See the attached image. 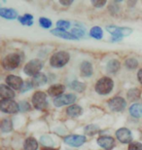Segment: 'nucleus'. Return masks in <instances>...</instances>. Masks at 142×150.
<instances>
[{"mask_svg":"<svg viewBox=\"0 0 142 150\" xmlns=\"http://www.w3.org/2000/svg\"><path fill=\"white\" fill-rule=\"evenodd\" d=\"M60 4L64 5V6H69L73 3V0H60Z\"/></svg>","mask_w":142,"mask_h":150,"instance_id":"58836bf2","label":"nucleus"},{"mask_svg":"<svg viewBox=\"0 0 142 150\" xmlns=\"http://www.w3.org/2000/svg\"><path fill=\"white\" fill-rule=\"evenodd\" d=\"M90 36L95 39H101L103 34H102V29L98 26H95L90 29Z\"/></svg>","mask_w":142,"mask_h":150,"instance_id":"cd10ccee","label":"nucleus"},{"mask_svg":"<svg viewBox=\"0 0 142 150\" xmlns=\"http://www.w3.org/2000/svg\"><path fill=\"white\" fill-rule=\"evenodd\" d=\"M129 113L135 118H139L142 116V105L138 103H134L129 107Z\"/></svg>","mask_w":142,"mask_h":150,"instance_id":"aec40b11","label":"nucleus"},{"mask_svg":"<svg viewBox=\"0 0 142 150\" xmlns=\"http://www.w3.org/2000/svg\"><path fill=\"white\" fill-rule=\"evenodd\" d=\"M42 150H57V149H54V148H49V147H47V148H43Z\"/></svg>","mask_w":142,"mask_h":150,"instance_id":"a19ab883","label":"nucleus"},{"mask_svg":"<svg viewBox=\"0 0 142 150\" xmlns=\"http://www.w3.org/2000/svg\"><path fill=\"white\" fill-rule=\"evenodd\" d=\"M20 62V58L18 54H10V55L6 56L4 59L2 61V65L5 69L12 70L19 67Z\"/></svg>","mask_w":142,"mask_h":150,"instance_id":"39448f33","label":"nucleus"},{"mask_svg":"<svg viewBox=\"0 0 142 150\" xmlns=\"http://www.w3.org/2000/svg\"><path fill=\"white\" fill-rule=\"evenodd\" d=\"M99 132V128L96 125H89L85 128V134L89 136H93Z\"/></svg>","mask_w":142,"mask_h":150,"instance_id":"c85d7f7f","label":"nucleus"},{"mask_svg":"<svg viewBox=\"0 0 142 150\" xmlns=\"http://www.w3.org/2000/svg\"><path fill=\"white\" fill-rule=\"evenodd\" d=\"M71 33L73 35H75V36L79 39L85 34V31H84V29H81V28H74V29H72Z\"/></svg>","mask_w":142,"mask_h":150,"instance_id":"72a5a7b5","label":"nucleus"},{"mask_svg":"<svg viewBox=\"0 0 142 150\" xmlns=\"http://www.w3.org/2000/svg\"><path fill=\"white\" fill-rule=\"evenodd\" d=\"M38 142L34 137H28L25 142V150H37Z\"/></svg>","mask_w":142,"mask_h":150,"instance_id":"5701e85b","label":"nucleus"},{"mask_svg":"<svg viewBox=\"0 0 142 150\" xmlns=\"http://www.w3.org/2000/svg\"><path fill=\"white\" fill-rule=\"evenodd\" d=\"M126 67L129 68V69H135L138 67V62L134 58H131L129 59H126L125 62Z\"/></svg>","mask_w":142,"mask_h":150,"instance_id":"c756f323","label":"nucleus"},{"mask_svg":"<svg viewBox=\"0 0 142 150\" xmlns=\"http://www.w3.org/2000/svg\"><path fill=\"white\" fill-rule=\"evenodd\" d=\"M97 144L100 147L106 149V150H111L115 145V140L113 137H100L97 139Z\"/></svg>","mask_w":142,"mask_h":150,"instance_id":"ddd939ff","label":"nucleus"},{"mask_svg":"<svg viewBox=\"0 0 142 150\" xmlns=\"http://www.w3.org/2000/svg\"><path fill=\"white\" fill-rule=\"evenodd\" d=\"M57 28H59V29L64 30V29H67L70 28V23L66 22V21H59V22L57 23Z\"/></svg>","mask_w":142,"mask_h":150,"instance_id":"473e14b6","label":"nucleus"},{"mask_svg":"<svg viewBox=\"0 0 142 150\" xmlns=\"http://www.w3.org/2000/svg\"><path fill=\"white\" fill-rule=\"evenodd\" d=\"M39 23L44 28H49L52 25V22L49 19H47V18H40L39 19Z\"/></svg>","mask_w":142,"mask_h":150,"instance_id":"2f4dec72","label":"nucleus"},{"mask_svg":"<svg viewBox=\"0 0 142 150\" xmlns=\"http://www.w3.org/2000/svg\"><path fill=\"white\" fill-rule=\"evenodd\" d=\"M32 87H33L32 82H25V83H23V85L22 90H20V91H22V93H25L26 91H28V90L32 89Z\"/></svg>","mask_w":142,"mask_h":150,"instance_id":"4c0bfd02","label":"nucleus"},{"mask_svg":"<svg viewBox=\"0 0 142 150\" xmlns=\"http://www.w3.org/2000/svg\"><path fill=\"white\" fill-rule=\"evenodd\" d=\"M93 5L96 8H101L106 4V1L105 0H93Z\"/></svg>","mask_w":142,"mask_h":150,"instance_id":"e433bc0d","label":"nucleus"},{"mask_svg":"<svg viewBox=\"0 0 142 150\" xmlns=\"http://www.w3.org/2000/svg\"><path fill=\"white\" fill-rule=\"evenodd\" d=\"M76 100V96L73 94H68V95H63L60 97H57L54 100V103L57 107H60L62 105H67V104L73 103Z\"/></svg>","mask_w":142,"mask_h":150,"instance_id":"1a4fd4ad","label":"nucleus"},{"mask_svg":"<svg viewBox=\"0 0 142 150\" xmlns=\"http://www.w3.org/2000/svg\"><path fill=\"white\" fill-rule=\"evenodd\" d=\"M0 95L2 100H11L15 97V93L9 87L5 85H0Z\"/></svg>","mask_w":142,"mask_h":150,"instance_id":"2eb2a0df","label":"nucleus"},{"mask_svg":"<svg viewBox=\"0 0 142 150\" xmlns=\"http://www.w3.org/2000/svg\"><path fill=\"white\" fill-rule=\"evenodd\" d=\"M40 142L43 145L47 146V147H48V146H52L54 144V140L51 139V137H49V136H43V137H41Z\"/></svg>","mask_w":142,"mask_h":150,"instance_id":"7c9ffc66","label":"nucleus"},{"mask_svg":"<svg viewBox=\"0 0 142 150\" xmlns=\"http://www.w3.org/2000/svg\"><path fill=\"white\" fill-rule=\"evenodd\" d=\"M42 67H43V64H42L41 61H39V59H32V61L28 62L25 64V68H23V71L28 76L34 77L37 74L40 73Z\"/></svg>","mask_w":142,"mask_h":150,"instance_id":"20e7f679","label":"nucleus"},{"mask_svg":"<svg viewBox=\"0 0 142 150\" xmlns=\"http://www.w3.org/2000/svg\"><path fill=\"white\" fill-rule=\"evenodd\" d=\"M82 108L79 105H70L66 109V112L70 117H78L82 114Z\"/></svg>","mask_w":142,"mask_h":150,"instance_id":"4be33fe9","label":"nucleus"},{"mask_svg":"<svg viewBox=\"0 0 142 150\" xmlns=\"http://www.w3.org/2000/svg\"><path fill=\"white\" fill-rule=\"evenodd\" d=\"M51 33L53 35H56L57 37H60V38H64V39H68V40H77V37L75 36L71 33V32H67L65 30H62V29H53L52 31H51Z\"/></svg>","mask_w":142,"mask_h":150,"instance_id":"4468645a","label":"nucleus"},{"mask_svg":"<svg viewBox=\"0 0 142 150\" xmlns=\"http://www.w3.org/2000/svg\"><path fill=\"white\" fill-rule=\"evenodd\" d=\"M6 83L8 86H10L11 88H13L15 90H20L23 85V82L22 80V78L16 75H9L6 78Z\"/></svg>","mask_w":142,"mask_h":150,"instance_id":"f8f14e48","label":"nucleus"},{"mask_svg":"<svg viewBox=\"0 0 142 150\" xmlns=\"http://www.w3.org/2000/svg\"><path fill=\"white\" fill-rule=\"evenodd\" d=\"M140 95H141V92L139 89L137 88H132L128 92V98L131 101H134V100H137L138 98H140Z\"/></svg>","mask_w":142,"mask_h":150,"instance_id":"b1692460","label":"nucleus"},{"mask_svg":"<svg viewBox=\"0 0 142 150\" xmlns=\"http://www.w3.org/2000/svg\"><path fill=\"white\" fill-rule=\"evenodd\" d=\"M81 74L84 77H90L93 74V65L89 62H83L80 67Z\"/></svg>","mask_w":142,"mask_h":150,"instance_id":"dca6fc26","label":"nucleus"},{"mask_svg":"<svg viewBox=\"0 0 142 150\" xmlns=\"http://www.w3.org/2000/svg\"><path fill=\"white\" fill-rule=\"evenodd\" d=\"M108 106L109 108L115 112H121L126 108V103L125 98L121 97H115L108 101Z\"/></svg>","mask_w":142,"mask_h":150,"instance_id":"0eeeda50","label":"nucleus"},{"mask_svg":"<svg viewBox=\"0 0 142 150\" xmlns=\"http://www.w3.org/2000/svg\"><path fill=\"white\" fill-rule=\"evenodd\" d=\"M46 83H47V77H46V75H44L42 73L37 74L36 76L33 77V79H32L33 87H40V86L45 85Z\"/></svg>","mask_w":142,"mask_h":150,"instance_id":"6ab92c4d","label":"nucleus"},{"mask_svg":"<svg viewBox=\"0 0 142 150\" xmlns=\"http://www.w3.org/2000/svg\"><path fill=\"white\" fill-rule=\"evenodd\" d=\"M69 59H70V56H69V54L67 52L60 51V52L54 54L50 59V62L53 67L59 68V67H64V65L69 62Z\"/></svg>","mask_w":142,"mask_h":150,"instance_id":"7ed1b4c3","label":"nucleus"},{"mask_svg":"<svg viewBox=\"0 0 142 150\" xmlns=\"http://www.w3.org/2000/svg\"><path fill=\"white\" fill-rule=\"evenodd\" d=\"M65 90V87L63 85H59V84H57V85H53L51 86L49 90H48V94L50 96H53V97H57V96L62 95V93L64 92Z\"/></svg>","mask_w":142,"mask_h":150,"instance_id":"a211bd4d","label":"nucleus"},{"mask_svg":"<svg viewBox=\"0 0 142 150\" xmlns=\"http://www.w3.org/2000/svg\"><path fill=\"white\" fill-rule=\"evenodd\" d=\"M106 30L109 31V33L113 35L112 42L120 41L124 36H128L132 32L131 28H119L116 25H109L106 28Z\"/></svg>","mask_w":142,"mask_h":150,"instance_id":"f03ea898","label":"nucleus"},{"mask_svg":"<svg viewBox=\"0 0 142 150\" xmlns=\"http://www.w3.org/2000/svg\"><path fill=\"white\" fill-rule=\"evenodd\" d=\"M137 77H138V80H139V82L142 84V68H141V69H140L139 71H138Z\"/></svg>","mask_w":142,"mask_h":150,"instance_id":"ea45409f","label":"nucleus"},{"mask_svg":"<svg viewBox=\"0 0 142 150\" xmlns=\"http://www.w3.org/2000/svg\"><path fill=\"white\" fill-rule=\"evenodd\" d=\"M70 87L74 91H76L78 93H81V92H84L86 89V85L84 83H81V82H78V81H73L71 84H70Z\"/></svg>","mask_w":142,"mask_h":150,"instance_id":"bb28decb","label":"nucleus"},{"mask_svg":"<svg viewBox=\"0 0 142 150\" xmlns=\"http://www.w3.org/2000/svg\"><path fill=\"white\" fill-rule=\"evenodd\" d=\"M116 137L117 139H119V142H121L122 143H129L131 142L132 140V136L131 133L129 129L126 128H121L116 132Z\"/></svg>","mask_w":142,"mask_h":150,"instance_id":"9b49d317","label":"nucleus"},{"mask_svg":"<svg viewBox=\"0 0 142 150\" xmlns=\"http://www.w3.org/2000/svg\"><path fill=\"white\" fill-rule=\"evenodd\" d=\"M86 140H87L86 137L84 136H68L64 137V142L66 144L74 146V147L81 146L86 142Z\"/></svg>","mask_w":142,"mask_h":150,"instance_id":"9d476101","label":"nucleus"},{"mask_svg":"<svg viewBox=\"0 0 142 150\" xmlns=\"http://www.w3.org/2000/svg\"><path fill=\"white\" fill-rule=\"evenodd\" d=\"M0 108L5 113H16L19 111L20 106L16 101L12 100H2L0 103Z\"/></svg>","mask_w":142,"mask_h":150,"instance_id":"6e6552de","label":"nucleus"},{"mask_svg":"<svg viewBox=\"0 0 142 150\" xmlns=\"http://www.w3.org/2000/svg\"><path fill=\"white\" fill-rule=\"evenodd\" d=\"M19 21L23 25L31 26L33 25V17L29 14H26L23 17H19Z\"/></svg>","mask_w":142,"mask_h":150,"instance_id":"a878e982","label":"nucleus"},{"mask_svg":"<svg viewBox=\"0 0 142 150\" xmlns=\"http://www.w3.org/2000/svg\"><path fill=\"white\" fill-rule=\"evenodd\" d=\"M13 129V123H12L11 119H4L1 123V131L3 133H9Z\"/></svg>","mask_w":142,"mask_h":150,"instance_id":"393cba45","label":"nucleus"},{"mask_svg":"<svg viewBox=\"0 0 142 150\" xmlns=\"http://www.w3.org/2000/svg\"><path fill=\"white\" fill-rule=\"evenodd\" d=\"M129 150H142V144L140 142H131L129 145Z\"/></svg>","mask_w":142,"mask_h":150,"instance_id":"f704fd0d","label":"nucleus"},{"mask_svg":"<svg viewBox=\"0 0 142 150\" xmlns=\"http://www.w3.org/2000/svg\"><path fill=\"white\" fill-rule=\"evenodd\" d=\"M120 67H121L120 62L117 61V59H112V61H110L107 64L106 69L108 72H110V73H116L117 71L120 69Z\"/></svg>","mask_w":142,"mask_h":150,"instance_id":"412c9836","label":"nucleus"},{"mask_svg":"<svg viewBox=\"0 0 142 150\" xmlns=\"http://www.w3.org/2000/svg\"><path fill=\"white\" fill-rule=\"evenodd\" d=\"M30 109V105L28 103H26V101H22L20 104V110L23 112H25V111H28Z\"/></svg>","mask_w":142,"mask_h":150,"instance_id":"c9c22d12","label":"nucleus"},{"mask_svg":"<svg viewBox=\"0 0 142 150\" xmlns=\"http://www.w3.org/2000/svg\"><path fill=\"white\" fill-rule=\"evenodd\" d=\"M114 87L113 80L109 77H102L100 78L95 85V91L99 95H108L111 93Z\"/></svg>","mask_w":142,"mask_h":150,"instance_id":"f257e3e1","label":"nucleus"},{"mask_svg":"<svg viewBox=\"0 0 142 150\" xmlns=\"http://www.w3.org/2000/svg\"><path fill=\"white\" fill-rule=\"evenodd\" d=\"M32 104L38 110H43L46 108L48 105L46 94L43 92H36L32 97Z\"/></svg>","mask_w":142,"mask_h":150,"instance_id":"423d86ee","label":"nucleus"},{"mask_svg":"<svg viewBox=\"0 0 142 150\" xmlns=\"http://www.w3.org/2000/svg\"><path fill=\"white\" fill-rule=\"evenodd\" d=\"M0 16L2 18L9 20H13L16 19L18 17L17 11H15L14 9H7V8H1L0 9Z\"/></svg>","mask_w":142,"mask_h":150,"instance_id":"f3484780","label":"nucleus"}]
</instances>
